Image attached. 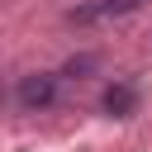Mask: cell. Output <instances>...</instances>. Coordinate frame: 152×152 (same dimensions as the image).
I'll return each instance as SVG.
<instances>
[{"mask_svg": "<svg viewBox=\"0 0 152 152\" xmlns=\"http://www.w3.org/2000/svg\"><path fill=\"white\" fill-rule=\"evenodd\" d=\"M14 100H19V109H28V114L48 109V104L57 100V76H52V71H33V76H19V86H14Z\"/></svg>", "mask_w": 152, "mask_h": 152, "instance_id": "1", "label": "cell"}, {"mask_svg": "<svg viewBox=\"0 0 152 152\" xmlns=\"http://www.w3.org/2000/svg\"><path fill=\"white\" fill-rule=\"evenodd\" d=\"M142 0H95V5H81V10H71V24H109V19H124V14H133Z\"/></svg>", "mask_w": 152, "mask_h": 152, "instance_id": "3", "label": "cell"}, {"mask_svg": "<svg viewBox=\"0 0 152 152\" xmlns=\"http://www.w3.org/2000/svg\"><path fill=\"white\" fill-rule=\"evenodd\" d=\"M100 109H104L109 119H133V114H138V86H133V81H114V86H104Z\"/></svg>", "mask_w": 152, "mask_h": 152, "instance_id": "2", "label": "cell"}]
</instances>
